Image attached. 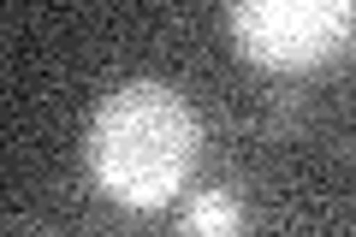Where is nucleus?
Returning a JSON list of instances; mask_svg holds the SVG:
<instances>
[{
  "label": "nucleus",
  "instance_id": "f257e3e1",
  "mask_svg": "<svg viewBox=\"0 0 356 237\" xmlns=\"http://www.w3.org/2000/svg\"><path fill=\"white\" fill-rule=\"evenodd\" d=\"M95 184L125 208H166L196 166V113L166 83H119L89 125Z\"/></svg>",
  "mask_w": 356,
  "mask_h": 237
},
{
  "label": "nucleus",
  "instance_id": "f03ea898",
  "mask_svg": "<svg viewBox=\"0 0 356 237\" xmlns=\"http://www.w3.org/2000/svg\"><path fill=\"white\" fill-rule=\"evenodd\" d=\"M356 30V0H232V36L255 65L303 72Z\"/></svg>",
  "mask_w": 356,
  "mask_h": 237
},
{
  "label": "nucleus",
  "instance_id": "7ed1b4c3",
  "mask_svg": "<svg viewBox=\"0 0 356 237\" xmlns=\"http://www.w3.org/2000/svg\"><path fill=\"white\" fill-rule=\"evenodd\" d=\"M184 231H214V237H226V231H238L243 225V213H238V202L226 196V190H208V196H196L191 208H184Z\"/></svg>",
  "mask_w": 356,
  "mask_h": 237
}]
</instances>
